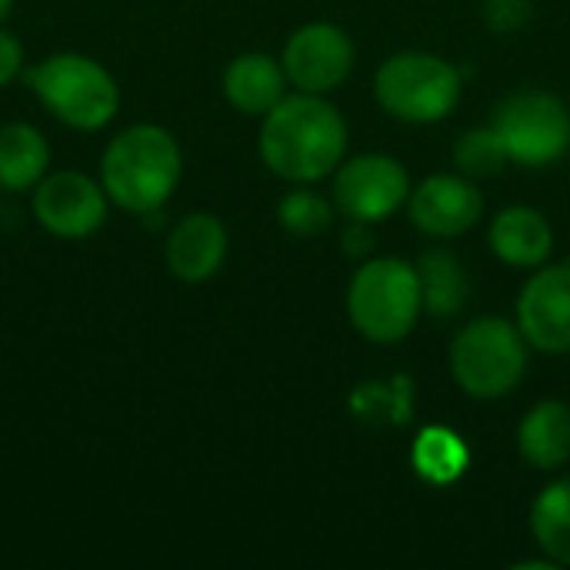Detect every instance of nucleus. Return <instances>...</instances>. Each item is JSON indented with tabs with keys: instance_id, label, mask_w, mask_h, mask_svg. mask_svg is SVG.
I'll return each instance as SVG.
<instances>
[{
	"instance_id": "1",
	"label": "nucleus",
	"mask_w": 570,
	"mask_h": 570,
	"mask_svg": "<svg viewBox=\"0 0 570 570\" xmlns=\"http://www.w3.org/2000/svg\"><path fill=\"white\" fill-rule=\"evenodd\" d=\"M347 124L324 94H287L264 114L261 157L267 170L291 184H314L341 167Z\"/></svg>"
},
{
	"instance_id": "2",
	"label": "nucleus",
	"mask_w": 570,
	"mask_h": 570,
	"mask_svg": "<svg viewBox=\"0 0 570 570\" xmlns=\"http://www.w3.org/2000/svg\"><path fill=\"white\" fill-rule=\"evenodd\" d=\"M184 174L177 137L157 124H134L120 130L100 154V184L110 204L130 214L160 210Z\"/></svg>"
},
{
	"instance_id": "3",
	"label": "nucleus",
	"mask_w": 570,
	"mask_h": 570,
	"mask_svg": "<svg viewBox=\"0 0 570 570\" xmlns=\"http://www.w3.org/2000/svg\"><path fill=\"white\" fill-rule=\"evenodd\" d=\"M23 80L33 97L70 130H104L120 110V87L114 73L87 53H50L33 67H23Z\"/></svg>"
},
{
	"instance_id": "4",
	"label": "nucleus",
	"mask_w": 570,
	"mask_h": 570,
	"mask_svg": "<svg viewBox=\"0 0 570 570\" xmlns=\"http://www.w3.org/2000/svg\"><path fill=\"white\" fill-rule=\"evenodd\" d=\"M424 311L417 267L397 257L367 261L347 287V317L374 344L404 341Z\"/></svg>"
},
{
	"instance_id": "5",
	"label": "nucleus",
	"mask_w": 570,
	"mask_h": 570,
	"mask_svg": "<svg viewBox=\"0 0 570 570\" xmlns=\"http://www.w3.org/2000/svg\"><path fill=\"white\" fill-rule=\"evenodd\" d=\"M528 371V337L504 317L471 321L451 344V374L478 401L511 394Z\"/></svg>"
},
{
	"instance_id": "6",
	"label": "nucleus",
	"mask_w": 570,
	"mask_h": 570,
	"mask_svg": "<svg viewBox=\"0 0 570 570\" xmlns=\"http://www.w3.org/2000/svg\"><path fill=\"white\" fill-rule=\"evenodd\" d=\"M377 104L404 124H438L461 100V73L434 53H394L374 77Z\"/></svg>"
},
{
	"instance_id": "7",
	"label": "nucleus",
	"mask_w": 570,
	"mask_h": 570,
	"mask_svg": "<svg viewBox=\"0 0 570 570\" xmlns=\"http://www.w3.org/2000/svg\"><path fill=\"white\" fill-rule=\"evenodd\" d=\"M494 130L501 134L508 157L524 167H544L568 154L570 114L568 107L544 90L514 94L501 104Z\"/></svg>"
},
{
	"instance_id": "8",
	"label": "nucleus",
	"mask_w": 570,
	"mask_h": 570,
	"mask_svg": "<svg viewBox=\"0 0 570 570\" xmlns=\"http://www.w3.org/2000/svg\"><path fill=\"white\" fill-rule=\"evenodd\" d=\"M110 197L100 180L80 170H53L33 187L37 224L60 240H83L107 224Z\"/></svg>"
},
{
	"instance_id": "9",
	"label": "nucleus",
	"mask_w": 570,
	"mask_h": 570,
	"mask_svg": "<svg viewBox=\"0 0 570 570\" xmlns=\"http://www.w3.org/2000/svg\"><path fill=\"white\" fill-rule=\"evenodd\" d=\"M411 197V177L387 154H361L334 170V204L347 220H384Z\"/></svg>"
},
{
	"instance_id": "10",
	"label": "nucleus",
	"mask_w": 570,
	"mask_h": 570,
	"mask_svg": "<svg viewBox=\"0 0 570 570\" xmlns=\"http://www.w3.org/2000/svg\"><path fill=\"white\" fill-rule=\"evenodd\" d=\"M281 63L297 90L327 94L347 80L354 67V43L337 23H307L291 33Z\"/></svg>"
},
{
	"instance_id": "11",
	"label": "nucleus",
	"mask_w": 570,
	"mask_h": 570,
	"mask_svg": "<svg viewBox=\"0 0 570 570\" xmlns=\"http://www.w3.org/2000/svg\"><path fill=\"white\" fill-rule=\"evenodd\" d=\"M518 327L531 347L570 354V264L538 271L518 297Z\"/></svg>"
},
{
	"instance_id": "12",
	"label": "nucleus",
	"mask_w": 570,
	"mask_h": 570,
	"mask_svg": "<svg viewBox=\"0 0 570 570\" xmlns=\"http://www.w3.org/2000/svg\"><path fill=\"white\" fill-rule=\"evenodd\" d=\"M407 210L417 230L431 237H461L481 220L484 197L464 174H434L411 190Z\"/></svg>"
},
{
	"instance_id": "13",
	"label": "nucleus",
	"mask_w": 570,
	"mask_h": 570,
	"mask_svg": "<svg viewBox=\"0 0 570 570\" xmlns=\"http://www.w3.org/2000/svg\"><path fill=\"white\" fill-rule=\"evenodd\" d=\"M227 247H230V237H227L224 220L207 210H197L174 224L164 244V257L177 281L204 284L224 267Z\"/></svg>"
},
{
	"instance_id": "14",
	"label": "nucleus",
	"mask_w": 570,
	"mask_h": 570,
	"mask_svg": "<svg viewBox=\"0 0 570 570\" xmlns=\"http://www.w3.org/2000/svg\"><path fill=\"white\" fill-rule=\"evenodd\" d=\"M224 97L250 117H264L287 97V73L271 53H240L224 70Z\"/></svg>"
},
{
	"instance_id": "15",
	"label": "nucleus",
	"mask_w": 570,
	"mask_h": 570,
	"mask_svg": "<svg viewBox=\"0 0 570 570\" xmlns=\"http://www.w3.org/2000/svg\"><path fill=\"white\" fill-rule=\"evenodd\" d=\"M551 224L534 207H508L491 224V250L511 267H541L551 257Z\"/></svg>"
},
{
	"instance_id": "16",
	"label": "nucleus",
	"mask_w": 570,
	"mask_h": 570,
	"mask_svg": "<svg viewBox=\"0 0 570 570\" xmlns=\"http://www.w3.org/2000/svg\"><path fill=\"white\" fill-rule=\"evenodd\" d=\"M518 451L538 471H558L570 458V407L541 401L518 428Z\"/></svg>"
},
{
	"instance_id": "17",
	"label": "nucleus",
	"mask_w": 570,
	"mask_h": 570,
	"mask_svg": "<svg viewBox=\"0 0 570 570\" xmlns=\"http://www.w3.org/2000/svg\"><path fill=\"white\" fill-rule=\"evenodd\" d=\"M50 170V144L33 124L0 127V187L33 190Z\"/></svg>"
},
{
	"instance_id": "18",
	"label": "nucleus",
	"mask_w": 570,
	"mask_h": 570,
	"mask_svg": "<svg viewBox=\"0 0 570 570\" xmlns=\"http://www.w3.org/2000/svg\"><path fill=\"white\" fill-rule=\"evenodd\" d=\"M424 311L434 317H454L468 301V271L451 250H431L417 264Z\"/></svg>"
},
{
	"instance_id": "19",
	"label": "nucleus",
	"mask_w": 570,
	"mask_h": 570,
	"mask_svg": "<svg viewBox=\"0 0 570 570\" xmlns=\"http://www.w3.org/2000/svg\"><path fill=\"white\" fill-rule=\"evenodd\" d=\"M531 531L551 564H570V478L544 488L531 508Z\"/></svg>"
},
{
	"instance_id": "20",
	"label": "nucleus",
	"mask_w": 570,
	"mask_h": 570,
	"mask_svg": "<svg viewBox=\"0 0 570 570\" xmlns=\"http://www.w3.org/2000/svg\"><path fill=\"white\" fill-rule=\"evenodd\" d=\"M508 147L501 140V134L491 127H474L468 130L458 144H454V164L464 177L478 180V177H494L504 170L508 164Z\"/></svg>"
},
{
	"instance_id": "21",
	"label": "nucleus",
	"mask_w": 570,
	"mask_h": 570,
	"mask_svg": "<svg viewBox=\"0 0 570 570\" xmlns=\"http://www.w3.org/2000/svg\"><path fill=\"white\" fill-rule=\"evenodd\" d=\"M414 464L424 478L444 484V481H454L468 468V448L451 431H441V428L424 431L421 441L414 444Z\"/></svg>"
},
{
	"instance_id": "22",
	"label": "nucleus",
	"mask_w": 570,
	"mask_h": 570,
	"mask_svg": "<svg viewBox=\"0 0 570 570\" xmlns=\"http://www.w3.org/2000/svg\"><path fill=\"white\" fill-rule=\"evenodd\" d=\"M331 204L314 194V190H291L281 204H277V220L287 234L294 237H317L331 227Z\"/></svg>"
},
{
	"instance_id": "23",
	"label": "nucleus",
	"mask_w": 570,
	"mask_h": 570,
	"mask_svg": "<svg viewBox=\"0 0 570 570\" xmlns=\"http://www.w3.org/2000/svg\"><path fill=\"white\" fill-rule=\"evenodd\" d=\"M531 0H484V23L494 33H514L531 20Z\"/></svg>"
},
{
	"instance_id": "24",
	"label": "nucleus",
	"mask_w": 570,
	"mask_h": 570,
	"mask_svg": "<svg viewBox=\"0 0 570 570\" xmlns=\"http://www.w3.org/2000/svg\"><path fill=\"white\" fill-rule=\"evenodd\" d=\"M23 73V43L0 27V87L13 83Z\"/></svg>"
},
{
	"instance_id": "25",
	"label": "nucleus",
	"mask_w": 570,
	"mask_h": 570,
	"mask_svg": "<svg viewBox=\"0 0 570 570\" xmlns=\"http://www.w3.org/2000/svg\"><path fill=\"white\" fill-rule=\"evenodd\" d=\"M341 244L351 257H367L374 250V230L367 220H351L341 234Z\"/></svg>"
},
{
	"instance_id": "26",
	"label": "nucleus",
	"mask_w": 570,
	"mask_h": 570,
	"mask_svg": "<svg viewBox=\"0 0 570 570\" xmlns=\"http://www.w3.org/2000/svg\"><path fill=\"white\" fill-rule=\"evenodd\" d=\"M13 13V0H0V23Z\"/></svg>"
}]
</instances>
